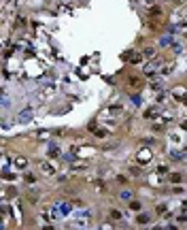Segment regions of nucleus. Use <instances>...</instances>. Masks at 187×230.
Here are the masks:
<instances>
[{
	"mask_svg": "<svg viewBox=\"0 0 187 230\" xmlns=\"http://www.w3.org/2000/svg\"><path fill=\"white\" fill-rule=\"evenodd\" d=\"M32 117H34V111H32V107H28V109H23V111L17 113L15 121H17V124H26V121H30Z\"/></svg>",
	"mask_w": 187,
	"mask_h": 230,
	"instance_id": "obj_1",
	"label": "nucleus"
},
{
	"mask_svg": "<svg viewBox=\"0 0 187 230\" xmlns=\"http://www.w3.org/2000/svg\"><path fill=\"white\" fill-rule=\"evenodd\" d=\"M40 171L45 172V175H53V172H56V166L49 164V162H43V164H40Z\"/></svg>",
	"mask_w": 187,
	"mask_h": 230,
	"instance_id": "obj_2",
	"label": "nucleus"
},
{
	"mask_svg": "<svg viewBox=\"0 0 187 230\" xmlns=\"http://www.w3.org/2000/svg\"><path fill=\"white\" fill-rule=\"evenodd\" d=\"M157 66H160V60H155L153 64H149V66L145 68V75H147V77H153V75H155V68H157Z\"/></svg>",
	"mask_w": 187,
	"mask_h": 230,
	"instance_id": "obj_3",
	"label": "nucleus"
},
{
	"mask_svg": "<svg viewBox=\"0 0 187 230\" xmlns=\"http://www.w3.org/2000/svg\"><path fill=\"white\" fill-rule=\"evenodd\" d=\"M47 153H49V155H51V158H57V155H60V147H57L56 143H51V145H49V149H47Z\"/></svg>",
	"mask_w": 187,
	"mask_h": 230,
	"instance_id": "obj_4",
	"label": "nucleus"
},
{
	"mask_svg": "<svg viewBox=\"0 0 187 230\" xmlns=\"http://www.w3.org/2000/svg\"><path fill=\"white\" fill-rule=\"evenodd\" d=\"M149 149H143V151L138 153V162H143V164H145V162H149Z\"/></svg>",
	"mask_w": 187,
	"mask_h": 230,
	"instance_id": "obj_5",
	"label": "nucleus"
},
{
	"mask_svg": "<svg viewBox=\"0 0 187 230\" xmlns=\"http://www.w3.org/2000/svg\"><path fill=\"white\" fill-rule=\"evenodd\" d=\"M126 60L132 62V64H138V62H140V56H138V53H126Z\"/></svg>",
	"mask_w": 187,
	"mask_h": 230,
	"instance_id": "obj_6",
	"label": "nucleus"
},
{
	"mask_svg": "<svg viewBox=\"0 0 187 230\" xmlns=\"http://www.w3.org/2000/svg\"><path fill=\"white\" fill-rule=\"evenodd\" d=\"M15 164H17L19 168H26V166H28V160H26V158H17V160H15Z\"/></svg>",
	"mask_w": 187,
	"mask_h": 230,
	"instance_id": "obj_7",
	"label": "nucleus"
},
{
	"mask_svg": "<svg viewBox=\"0 0 187 230\" xmlns=\"http://www.w3.org/2000/svg\"><path fill=\"white\" fill-rule=\"evenodd\" d=\"M143 53H145L147 58H155V49H153V47H147V49H145Z\"/></svg>",
	"mask_w": 187,
	"mask_h": 230,
	"instance_id": "obj_8",
	"label": "nucleus"
},
{
	"mask_svg": "<svg viewBox=\"0 0 187 230\" xmlns=\"http://www.w3.org/2000/svg\"><path fill=\"white\" fill-rule=\"evenodd\" d=\"M147 222H149V215H147V213L138 215V224H147Z\"/></svg>",
	"mask_w": 187,
	"mask_h": 230,
	"instance_id": "obj_9",
	"label": "nucleus"
},
{
	"mask_svg": "<svg viewBox=\"0 0 187 230\" xmlns=\"http://www.w3.org/2000/svg\"><path fill=\"white\" fill-rule=\"evenodd\" d=\"M170 181H172V183H181V175H179V172H174V175L170 177Z\"/></svg>",
	"mask_w": 187,
	"mask_h": 230,
	"instance_id": "obj_10",
	"label": "nucleus"
},
{
	"mask_svg": "<svg viewBox=\"0 0 187 230\" xmlns=\"http://www.w3.org/2000/svg\"><path fill=\"white\" fill-rule=\"evenodd\" d=\"M73 168H85V162H70Z\"/></svg>",
	"mask_w": 187,
	"mask_h": 230,
	"instance_id": "obj_11",
	"label": "nucleus"
},
{
	"mask_svg": "<svg viewBox=\"0 0 187 230\" xmlns=\"http://www.w3.org/2000/svg\"><path fill=\"white\" fill-rule=\"evenodd\" d=\"M130 209H132V211H138V209H140V202L132 200V202H130Z\"/></svg>",
	"mask_w": 187,
	"mask_h": 230,
	"instance_id": "obj_12",
	"label": "nucleus"
},
{
	"mask_svg": "<svg viewBox=\"0 0 187 230\" xmlns=\"http://www.w3.org/2000/svg\"><path fill=\"white\" fill-rule=\"evenodd\" d=\"M111 217H113V219H121V213H119V211H113Z\"/></svg>",
	"mask_w": 187,
	"mask_h": 230,
	"instance_id": "obj_13",
	"label": "nucleus"
},
{
	"mask_svg": "<svg viewBox=\"0 0 187 230\" xmlns=\"http://www.w3.org/2000/svg\"><path fill=\"white\" fill-rule=\"evenodd\" d=\"M172 158H174V160H183V153H179V151H172Z\"/></svg>",
	"mask_w": 187,
	"mask_h": 230,
	"instance_id": "obj_14",
	"label": "nucleus"
},
{
	"mask_svg": "<svg viewBox=\"0 0 187 230\" xmlns=\"http://www.w3.org/2000/svg\"><path fill=\"white\" fill-rule=\"evenodd\" d=\"M34 179H36L34 175H26V181H28V183H34Z\"/></svg>",
	"mask_w": 187,
	"mask_h": 230,
	"instance_id": "obj_15",
	"label": "nucleus"
},
{
	"mask_svg": "<svg viewBox=\"0 0 187 230\" xmlns=\"http://www.w3.org/2000/svg\"><path fill=\"white\" fill-rule=\"evenodd\" d=\"M181 128H183V130H187V121H183V124H181Z\"/></svg>",
	"mask_w": 187,
	"mask_h": 230,
	"instance_id": "obj_16",
	"label": "nucleus"
},
{
	"mask_svg": "<svg viewBox=\"0 0 187 230\" xmlns=\"http://www.w3.org/2000/svg\"><path fill=\"white\" fill-rule=\"evenodd\" d=\"M185 207H187V200H185Z\"/></svg>",
	"mask_w": 187,
	"mask_h": 230,
	"instance_id": "obj_17",
	"label": "nucleus"
}]
</instances>
